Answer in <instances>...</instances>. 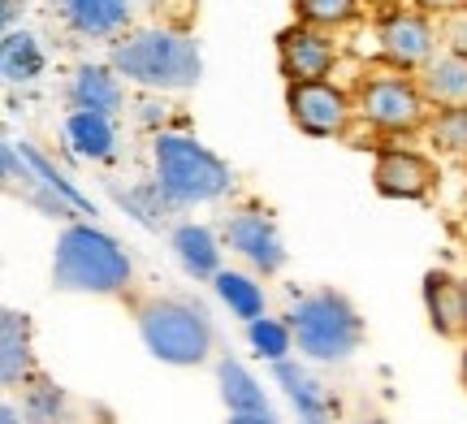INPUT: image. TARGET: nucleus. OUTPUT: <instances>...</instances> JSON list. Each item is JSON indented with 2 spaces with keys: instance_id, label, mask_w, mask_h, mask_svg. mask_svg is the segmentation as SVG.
<instances>
[{
  "instance_id": "obj_1",
  "label": "nucleus",
  "mask_w": 467,
  "mask_h": 424,
  "mask_svg": "<svg viewBox=\"0 0 467 424\" xmlns=\"http://www.w3.org/2000/svg\"><path fill=\"white\" fill-rule=\"evenodd\" d=\"M134 264L113 234L87 221H69L52 247V286L66 295H126Z\"/></svg>"
},
{
  "instance_id": "obj_2",
  "label": "nucleus",
  "mask_w": 467,
  "mask_h": 424,
  "mask_svg": "<svg viewBox=\"0 0 467 424\" xmlns=\"http://www.w3.org/2000/svg\"><path fill=\"white\" fill-rule=\"evenodd\" d=\"M109 66L134 87L148 91H186L200 83L203 57L200 44L178 26H151V31L126 35L113 48Z\"/></svg>"
},
{
  "instance_id": "obj_3",
  "label": "nucleus",
  "mask_w": 467,
  "mask_h": 424,
  "mask_svg": "<svg viewBox=\"0 0 467 424\" xmlns=\"http://www.w3.org/2000/svg\"><path fill=\"white\" fill-rule=\"evenodd\" d=\"M134 325L139 338L161 364L173 368H200L208 364L213 346H217V329L208 321V312L191 299L178 295H151L134 304Z\"/></svg>"
},
{
  "instance_id": "obj_4",
  "label": "nucleus",
  "mask_w": 467,
  "mask_h": 424,
  "mask_svg": "<svg viewBox=\"0 0 467 424\" xmlns=\"http://www.w3.org/2000/svg\"><path fill=\"white\" fill-rule=\"evenodd\" d=\"M285 325L299 342V351L317 364H347L359 346H364V316L359 307L350 304L342 290H307L299 295L290 312H285Z\"/></svg>"
},
{
  "instance_id": "obj_5",
  "label": "nucleus",
  "mask_w": 467,
  "mask_h": 424,
  "mask_svg": "<svg viewBox=\"0 0 467 424\" xmlns=\"http://www.w3.org/2000/svg\"><path fill=\"white\" fill-rule=\"evenodd\" d=\"M151 160H156V187L165 191L173 208L213 204L234 191L230 165L191 135H156Z\"/></svg>"
},
{
  "instance_id": "obj_6",
  "label": "nucleus",
  "mask_w": 467,
  "mask_h": 424,
  "mask_svg": "<svg viewBox=\"0 0 467 424\" xmlns=\"http://www.w3.org/2000/svg\"><path fill=\"white\" fill-rule=\"evenodd\" d=\"M355 113L381 130V135H416L429 121V100L411 74L402 69H381V74H364L355 83Z\"/></svg>"
},
{
  "instance_id": "obj_7",
  "label": "nucleus",
  "mask_w": 467,
  "mask_h": 424,
  "mask_svg": "<svg viewBox=\"0 0 467 424\" xmlns=\"http://www.w3.org/2000/svg\"><path fill=\"white\" fill-rule=\"evenodd\" d=\"M285 113L312 139H342L350 130L355 113V96L342 91L329 78H312V83H285Z\"/></svg>"
},
{
  "instance_id": "obj_8",
  "label": "nucleus",
  "mask_w": 467,
  "mask_h": 424,
  "mask_svg": "<svg viewBox=\"0 0 467 424\" xmlns=\"http://www.w3.org/2000/svg\"><path fill=\"white\" fill-rule=\"evenodd\" d=\"M377 57L389 69L420 74L437 57V26L424 9H385L377 22Z\"/></svg>"
},
{
  "instance_id": "obj_9",
  "label": "nucleus",
  "mask_w": 467,
  "mask_h": 424,
  "mask_svg": "<svg viewBox=\"0 0 467 424\" xmlns=\"http://www.w3.org/2000/svg\"><path fill=\"white\" fill-rule=\"evenodd\" d=\"M437 165L429 156L411 152V148H377L372 160V187L381 191L385 200H402V204H416L429 200L437 191Z\"/></svg>"
},
{
  "instance_id": "obj_10",
  "label": "nucleus",
  "mask_w": 467,
  "mask_h": 424,
  "mask_svg": "<svg viewBox=\"0 0 467 424\" xmlns=\"http://www.w3.org/2000/svg\"><path fill=\"white\" fill-rule=\"evenodd\" d=\"M337 61L334 35L320 31V26H307V22H295L277 35V69H282L285 83H312V78H325Z\"/></svg>"
},
{
  "instance_id": "obj_11",
  "label": "nucleus",
  "mask_w": 467,
  "mask_h": 424,
  "mask_svg": "<svg viewBox=\"0 0 467 424\" xmlns=\"http://www.w3.org/2000/svg\"><path fill=\"white\" fill-rule=\"evenodd\" d=\"M225 247L238 252L255 273H282L285 269V243L277 234V225L260 212V208H243L221 225Z\"/></svg>"
},
{
  "instance_id": "obj_12",
  "label": "nucleus",
  "mask_w": 467,
  "mask_h": 424,
  "mask_svg": "<svg viewBox=\"0 0 467 424\" xmlns=\"http://www.w3.org/2000/svg\"><path fill=\"white\" fill-rule=\"evenodd\" d=\"M424 312L437 338H467V286L441 269L424 273Z\"/></svg>"
},
{
  "instance_id": "obj_13",
  "label": "nucleus",
  "mask_w": 467,
  "mask_h": 424,
  "mask_svg": "<svg viewBox=\"0 0 467 424\" xmlns=\"http://www.w3.org/2000/svg\"><path fill=\"white\" fill-rule=\"evenodd\" d=\"M35 377V351H31V316L5 307L0 312V386L14 390Z\"/></svg>"
},
{
  "instance_id": "obj_14",
  "label": "nucleus",
  "mask_w": 467,
  "mask_h": 424,
  "mask_svg": "<svg viewBox=\"0 0 467 424\" xmlns=\"http://www.w3.org/2000/svg\"><path fill=\"white\" fill-rule=\"evenodd\" d=\"M424 100L437 109H467V57L441 48L429 66L416 74Z\"/></svg>"
},
{
  "instance_id": "obj_15",
  "label": "nucleus",
  "mask_w": 467,
  "mask_h": 424,
  "mask_svg": "<svg viewBox=\"0 0 467 424\" xmlns=\"http://www.w3.org/2000/svg\"><path fill=\"white\" fill-rule=\"evenodd\" d=\"M126 100V91H121V74L113 66H78L69 74V104L74 109H83V113H104V118H113L117 109Z\"/></svg>"
},
{
  "instance_id": "obj_16",
  "label": "nucleus",
  "mask_w": 467,
  "mask_h": 424,
  "mask_svg": "<svg viewBox=\"0 0 467 424\" xmlns=\"http://www.w3.org/2000/svg\"><path fill=\"white\" fill-rule=\"evenodd\" d=\"M273 377H277V386L285 390L290 408L299 411V424H329L334 420L329 394H325V386H320L307 368H299L295 359H282V364H273Z\"/></svg>"
},
{
  "instance_id": "obj_17",
  "label": "nucleus",
  "mask_w": 467,
  "mask_h": 424,
  "mask_svg": "<svg viewBox=\"0 0 467 424\" xmlns=\"http://www.w3.org/2000/svg\"><path fill=\"white\" fill-rule=\"evenodd\" d=\"M61 17L83 39H109L130 22V0H61Z\"/></svg>"
},
{
  "instance_id": "obj_18",
  "label": "nucleus",
  "mask_w": 467,
  "mask_h": 424,
  "mask_svg": "<svg viewBox=\"0 0 467 424\" xmlns=\"http://www.w3.org/2000/svg\"><path fill=\"white\" fill-rule=\"evenodd\" d=\"M169 247H173L178 264H182L195 282H203V277H217V273H221V243H217V234H213L208 225H195V221L173 225Z\"/></svg>"
},
{
  "instance_id": "obj_19",
  "label": "nucleus",
  "mask_w": 467,
  "mask_h": 424,
  "mask_svg": "<svg viewBox=\"0 0 467 424\" xmlns=\"http://www.w3.org/2000/svg\"><path fill=\"white\" fill-rule=\"evenodd\" d=\"M217 386H221V403H225L230 416H273L260 381L247 373L243 359H234V356L217 359Z\"/></svg>"
},
{
  "instance_id": "obj_20",
  "label": "nucleus",
  "mask_w": 467,
  "mask_h": 424,
  "mask_svg": "<svg viewBox=\"0 0 467 424\" xmlns=\"http://www.w3.org/2000/svg\"><path fill=\"white\" fill-rule=\"evenodd\" d=\"M66 139L83 160H109V156L117 152L113 118H104V113H83V109H74L66 118Z\"/></svg>"
},
{
  "instance_id": "obj_21",
  "label": "nucleus",
  "mask_w": 467,
  "mask_h": 424,
  "mask_svg": "<svg viewBox=\"0 0 467 424\" xmlns=\"http://www.w3.org/2000/svg\"><path fill=\"white\" fill-rule=\"evenodd\" d=\"M0 69H5L9 83H35V78L44 74V48H39V39L26 31H5Z\"/></svg>"
},
{
  "instance_id": "obj_22",
  "label": "nucleus",
  "mask_w": 467,
  "mask_h": 424,
  "mask_svg": "<svg viewBox=\"0 0 467 424\" xmlns=\"http://www.w3.org/2000/svg\"><path fill=\"white\" fill-rule=\"evenodd\" d=\"M213 286H217L221 304L230 307L238 321H260L265 316V290H260V282L255 277H247V273H234V269H221L217 277H213Z\"/></svg>"
},
{
  "instance_id": "obj_23",
  "label": "nucleus",
  "mask_w": 467,
  "mask_h": 424,
  "mask_svg": "<svg viewBox=\"0 0 467 424\" xmlns=\"http://www.w3.org/2000/svg\"><path fill=\"white\" fill-rule=\"evenodd\" d=\"M290 5H295L299 22L320 26V31H342L364 14V0H290Z\"/></svg>"
},
{
  "instance_id": "obj_24",
  "label": "nucleus",
  "mask_w": 467,
  "mask_h": 424,
  "mask_svg": "<svg viewBox=\"0 0 467 424\" xmlns=\"http://www.w3.org/2000/svg\"><path fill=\"white\" fill-rule=\"evenodd\" d=\"M247 338H251V346H255V356L268 359V364H282V359H290V351H295V334H290V325L277 321V316L251 321Z\"/></svg>"
},
{
  "instance_id": "obj_25",
  "label": "nucleus",
  "mask_w": 467,
  "mask_h": 424,
  "mask_svg": "<svg viewBox=\"0 0 467 424\" xmlns=\"http://www.w3.org/2000/svg\"><path fill=\"white\" fill-rule=\"evenodd\" d=\"M17 152H22V160H26V165H31V170L39 173V178H44V182H48V187L57 191L61 200H66V204H74V208H78V212H96V208H91V200H87L83 191L74 187V182H69L66 173L57 170V165H52V160H48V156H44V152H35L31 143H17Z\"/></svg>"
},
{
  "instance_id": "obj_26",
  "label": "nucleus",
  "mask_w": 467,
  "mask_h": 424,
  "mask_svg": "<svg viewBox=\"0 0 467 424\" xmlns=\"http://www.w3.org/2000/svg\"><path fill=\"white\" fill-rule=\"evenodd\" d=\"M117 204L126 208V212H134V217L143 221L148 230H161L165 212H173L169 195L156 187V182H148V187H134V191H117Z\"/></svg>"
},
{
  "instance_id": "obj_27",
  "label": "nucleus",
  "mask_w": 467,
  "mask_h": 424,
  "mask_svg": "<svg viewBox=\"0 0 467 424\" xmlns=\"http://www.w3.org/2000/svg\"><path fill=\"white\" fill-rule=\"evenodd\" d=\"M429 139L437 152L467 156V109H437V118L429 121Z\"/></svg>"
},
{
  "instance_id": "obj_28",
  "label": "nucleus",
  "mask_w": 467,
  "mask_h": 424,
  "mask_svg": "<svg viewBox=\"0 0 467 424\" xmlns=\"http://www.w3.org/2000/svg\"><path fill=\"white\" fill-rule=\"evenodd\" d=\"M57 408H61V390H57L52 381H35V394L22 403V411H26L31 424H52L57 420Z\"/></svg>"
},
{
  "instance_id": "obj_29",
  "label": "nucleus",
  "mask_w": 467,
  "mask_h": 424,
  "mask_svg": "<svg viewBox=\"0 0 467 424\" xmlns=\"http://www.w3.org/2000/svg\"><path fill=\"white\" fill-rule=\"evenodd\" d=\"M437 35H441V44L451 52H463L467 57V9L441 17V22H437Z\"/></svg>"
},
{
  "instance_id": "obj_30",
  "label": "nucleus",
  "mask_w": 467,
  "mask_h": 424,
  "mask_svg": "<svg viewBox=\"0 0 467 424\" xmlns=\"http://www.w3.org/2000/svg\"><path fill=\"white\" fill-rule=\"evenodd\" d=\"M411 9H424L429 17H446V14H459L467 9V0H407Z\"/></svg>"
},
{
  "instance_id": "obj_31",
  "label": "nucleus",
  "mask_w": 467,
  "mask_h": 424,
  "mask_svg": "<svg viewBox=\"0 0 467 424\" xmlns=\"http://www.w3.org/2000/svg\"><path fill=\"white\" fill-rule=\"evenodd\" d=\"M26 420V411L17 408L14 398H5V403H0V424H22Z\"/></svg>"
},
{
  "instance_id": "obj_32",
  "label": "nucleus",
  "mask_w": 467,
  "mask_h": 424,
  "mask_svg": "<svg viewBox=\"0 0 467 424\" xmlns=\"http://www.w3.org/2000/svg\"><path fill=\"white\" fill-rule=\"evenodd\" d=\"M225 424H277L273 416H230Z\"/></svg>"
},
{
  "instance_id": "obj_33",
  "label": "nucleus",
  "mask_w": 467,
  "mask_h": 424,
  "mask_svg": "<svg viewBox=\"0 0 467 424\" xmlns=\"http://www.w3.org/2000/svg\"><path fill=\"white\" fill-rule=\"evenodd\" d=\"M364 5H377V9H399L402 0H364Z\"/></svg>"
},
{
  "instance_id": "obj_34",
  "label": "nucleus",
  "mask_w": 467,
  "mask_h": 424,
  "mask_svg": "<svg viewBox=\"0 0 467 424\" xmlns=\"http://www.w3.org/2000/svg\"><path fill=\"white\" fill-rule=\"evenodd\" d=\"M463 386H467V346H463Z\"/></svg>"
},
{
  "instance_id": "obj_35",
  "label": "nucleus",
  "mask_w": 467,
  "mask_h": 424,
  "mask_svg": "<svg viewBox=\"0 0 467 424\" xmlns=\"http://www.w3.org/2000/svg\"><path fill=\"white\" fill-rule=\"evenodd\" d=\"M372 424H381V420H372Z\"/></svg>"
},
{
  "instance_id": "obj_36",
  "label": "nucleus",
  "mask_w": 467,
  "mask_h": 424,
  "mask_svg": "<svg viewBox=\"0 0 467 424\" xmlns=\"http://www.w3.org/2000/svg\"><path fill=\"white\" fill-rule=\"evenodd\" d=\"M463 286H467V282H463Z\"/></svg>"
}]
</instances>
